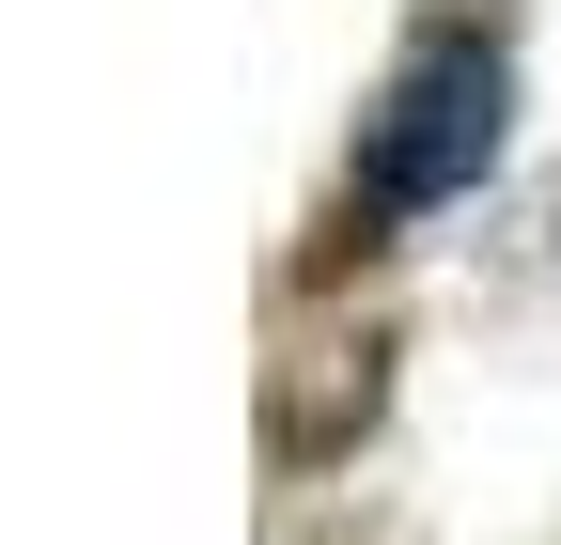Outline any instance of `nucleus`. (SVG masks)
I'll use <instances>...</instances> for the list:
<instances>
[{
    "mask_svg": "<svg viewBox=\"0 0 561 545\" xmlns=\"http://www.w3.org/2000/svg\"><path fill=\"white\" fill-rule=\"evenodd\" d=\"M500 109H515V62H500V32H421L405 62H390V94L359 109V202H453V187H483V156H500Z\"/></svg>",
    "mask_w": 561,
    "mask_h": 545,
    "instance_id": "1",
    "label": "nucleus"
}]
</instances>
